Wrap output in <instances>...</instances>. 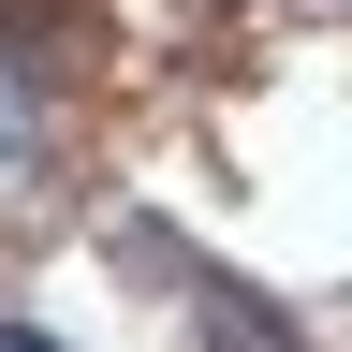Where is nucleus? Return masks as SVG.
<instances>
[{
	"label": "nucleus",
	"instance_id": "f257e3e1",
	"mask_svg": "<svg viewBox=\"0 0 352 352\" xmlns=\"http://www.w3.org/2000/svg\"><path fill=\"white\" fill-rule=\"evenodd\" d=\"M30 162H44V103H30V74L0 59V191H15Z\"/></svg>",
	"mask_w": 352,
	"mask_h": 352
},
{
	"label": "nucleus",
	"instance_id": "f03ea898",
	"mask_svg": "<svg viewBox=\"0 0 352 352\" xmlns=\"http://www.w3.org/2000/svg\"><path fill=\"white\" fill-rule=\"evenodd\" d=\"M0 352H59V338H30V323H0Z\"/></svg>",
	"mask_w": 352,
	"mask_h": 352
}]
</instances>
